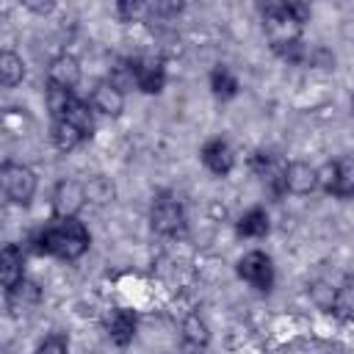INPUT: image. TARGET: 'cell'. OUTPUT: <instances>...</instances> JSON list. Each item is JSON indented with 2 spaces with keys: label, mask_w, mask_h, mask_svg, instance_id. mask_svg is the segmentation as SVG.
<instances>
[{
  "label": "cell",
  "mask_w": 354,
  "mask_h": 354,
  "mask_svg": "<svg viewBox=\"0 0 354 354\" xmlns=\"http://www.w3.org/2000/svg\"><path fill=\"white\" fill-rule=\"evenodd\" d=\"M6 293H8V307L17 310V313H22V307L39 304V299H41L39 285H33V282H28V279H22L17 288H11V290H6Z\"/></svg>",
  "instance_id": "ffe728a7"
},
{
  "label": "cell",
  "mask_w": 354,
  "mask_h": 354,
  "mask_svg": "<svg viewBox=\"0 0 354 354\" xmlns=\"http://www.w3.org/2000/svg\"><path fill=\"white\" fill-rule=\"evenodd\" d=\"M91 235L80 218H55L36 235V249L61 260H77L88 252Z\"/></svg>",
  "instance_id": "6da1fadb"
},
{
  "label": "cell",
  "mask_w": 354,
  "mask_h": 354,
  "mask_svg": "<svg viewBox=\"0 0 354 354\" xmlns=\"http://www.w3.org/2000/svg\"><path fill=\"white\" fill-rule=\"evenodd\" d=\"M33 354H69V337L64 332H50L47 337L39 340Z\"/></svg>",
  "instance_id": "603a6c76"
},
{
  "label": "cell",
  "mask_w": 354,
  "mask_h": 354,
  "mask_svg": "<svg viewBox=\"0 0 354 354\" xmlns=\"http://www.w3.org/2000/svg\"><path fill=\"white\" fill-rule=\"evenodd\" d=\"M80 83V61L69 53H61L50 61L47 66V86H58L66 91H75V86Z\"/></svg>",
  "instance_id": "30bf717a"
},
{
  "label": "cell",
  "mask_w": 354,
  "mask_h": 354,
  "mask_svg": "<svg viewBox=\"0 0 354 354\" xmlns=\"http://www.w3.org/2000/svg\"><path fill=\"white\" fill-rule=\"evenodd\" d=\"M91 108L94 113H102V116H119L124 111V91L119 86H113L111 80H100L94 88H91Z\"/></svg>",
  "instance_id": "8fae6325"
},
{
  "label": "cell",
  "mask_w": 354,
  "mask_h": 354,
  "mask_svg": "<svg viewBox=\"0 0 354 354\" xmlns=\"http://www.w3.org/2000/svg\"><path fill=\"white\" fill-rule=\"evenodd\" d=\"M199 155H202V163L207 166V171H213L216 177H227L232 171V166H235V152H232V147L221 136L207 138L202 144Z\"/></svg>",
  "instance_id": "ba28073f"
},
{
  "label": "cell",
  "mask_w": 354,
  "mask_h": 354,
  "mask_svg": "<svg viewBox=\"0 0 354 354\" xmlns=\"http://www.w3.org/2000/svg\"><path fill=\"white\" fill-rule=\"evenodd\" d=\"M0 183H3V191L6 196L14 202V205H28L36 194V174L30 166L25 163H11L6 160L0 166Z\"/></svg>",
  "instance_id": "7a4b0ae2"
},
{
  "label": "cell",
  "mask_w": 354,
  "mask_h": 354,
  "mask_svg": "<svg viewBox=\"0 0 354 354\" xmlns=\"http://www.w3.org/2000/svg\"><path fill=\"white\" fill-rule=\"evenodd\" d=\"M64 122H69V124H75L86 138H91V133H94V108H91V102H83V100H72V105L66 108V113L61 116ZM55 122V119H53Z\"/></svg>",
  "instance_id": "2e32d148"
},
{
  "label": "cell",
  "mask_w": 354,
  "mask_h": 354,
  "mask_svg": "<svg viewBox=\"0 0 354 354\" xmlns=\"http://www.w3.org/2000/svg\"><path fill=\"white\" fill-rule=\"evenodd\" d=\"M86 202H88L86 185L75 177H64L53 188V213H55V218H77V213L83 210Z\"/></svg>",
  "instance_id": "277c9868"
},
{
  "label": "cell",
  "mask_w": 354,
  "mask_h": 354,
  "mask_svg": "<svg viewBox=\"0 0 354 354\" xmlns=\"http://www.w3.org/2000/svg\"><path fill=\"white\" fill-rule=\"evenodd\" d=\"M321 185V171L310 166L307 160H290L285 163V194L307 196Z\"/></svg>",
  "instance_id": "52a82bcc"
},
{
  "label": "cell",
  "mask_w": 354,
  "mask_h": 354,
  "mask_svg": "<svg viewBox=\"0 0 354 354\" xmlns=\"http://www.w3.org/2000/svg\"><path fill=\"white\" fill-rule=\"evenodd\" d=\"M210 91L218 100H232L238 94V77L227 64H216L210 69Z\"/></svg>",
  "instance_id": "9a60e30c"
},
{
  "label": "cell",
  "mask_w": 354,
  "mask_h": 354,
  "mask_svg": "<svg viewBox=\"0 0 354 354\" xmlns=\"http://www.w3.org/2000/svg\"><path fill=\"white\" fill-rule=\"evenodd\" d=\"M238 277L252 288H257L260 293H268L274 288V263L266 252L252 249L238 260Z\"/></svg>",
  "instance_id": "5b68a950"
},
{
  "label": "cell",
  "mask_w": 354,
  "mask_h": 354,
  "mask_svg": "<svg viewBox=\"0 0 354 354\" xmlns=\"http://www.w3.org/2000/svg\"><path fill=\"white\" fill-rule=\"evenodd\" d=\"M183 343H185V348H191V351L207 348V343H210V329H207V324H205L199 315H188V318L183 321Z\"/></svg>",
  "instance_id": "e0dca14e"
},
{
  "label": "cell",
  "mask_w": 354,
  "mask_h": 354,
  "mask_svg": "<svg viewBox=\"0 0 354 354\" xmlns=\"http://www.w3.org/2000/svg\"><path fill=\"white\" fill-rule=\"evenodd\" d=\"M116 14L122 17V22H133L136 17L147 14V6L144 3H119L116 6Z\"/></svg>",
  "instance_id": "484cf974"
},
{
  "label": "cell",
  "mask_w": 354,
  "mask_h": 354,
  "mask_svg": "<svg viewBox=\"0 0 354 354\" xmlns=\"http://www.w3.org/2000/svg\"><path fill=\"white\" fill-rule=\"evenodd\" d=\"M25 77V64H22V55H17L14 50H3L0 53V80L6 88H14L19 86Z\"/></svg>",
  "instance_id": "ac0fdd59"
},
{
  "label": "cell",
  "mask_w": 354,
  "mask_h": 354,
  "mask_svg": "<svg viewBox=\"0 0 354 354\" xmlns=\"http://www.w3.org/2000/svg\"><path fill=\"white\" fill-rule=\"evenodd\" d=\"M53 144L61 149V152H72L75 147H80L83 141H86V136L75 127V124H69V122H64V119H55L53 122Z\"/></svg>",
  "instance_id": "d6986e66"
},
{
  "label": "cell",
  "mask_w": 354,
  "mask_h": 354,
  "mask_svg": "<svg viewBox=\"0 0 354 354\" xmlns=\"http://www.w3.org/2000/svg\"><path fill=\"white\" fill-rule=\"evenodd\" d=\"M136 329H138V318H136L133 310H124V307H122V310H113V313H111V318H108V337H111L119 348H124V346L133 343Z\"/></svg>",
  "instance_id": "4fadbf2b"
},
{
  "label": "cell",
  "mask_w": 354,
  "mask_h": 354,
  "mask_svg": "<svg viewBox=\"0 0 354 354\" xmlns=\"http://www.w3.org/2000/svg\"><path fill=\"white\" fill-rule=\"evenodd\" d=\"M318 171H321V185L326 194H332L337 199L354 196V158H337Z\"/></svg>",
  "instance_id": "8992f818"
},
{
  "label": "cell",
  "mask_w": 354,
  "mask_h": 354,
  "mask_svg": "<svg viewBox=\"0 0 354 354\" xmlns=\"http://www.w3.org/2000/svg\"><path fill=\"white\" fill-rule=\"evenodd\" d=\"M183 11V3H166V0H155L147 6V14L152 17H177Z\"/></svg>",
  "instance_id": "d4e9b609"
},
{
  "label": "cell",
  "mask_w": 354,
  "mask_h": 354,
  "mask_svg": "<svg viewBox=\"0 0 354 354\" xmlns=\"http://www.w3.org/2000/svg\"><path fill=\"white\" fill-rule=\"evenodd\" d=\"M329 310H335L343 318H354V282H346V285L335 288V299H332Z\"/></svg>",
  "instance_id": "7402d4cb"
},
{
  "label": "cell",
  "mask_w": 354,
  "mask_h": 354,
  "mask_svg": "<svg viewBox=\"0 0 354 354\" xmlns=\"http://www.w3.org/2000/svg\"><path fill=\"white\" fill-rule=\"evenodd\" d=\"M149 224L160 235H177L185 227V210L183 202L171 194H158L149 207Z\"/></svg>",
  "instance_id": "3957f363"
},
{
  "label": "cell",
  "mask_w": 354,
  "mask_h": 354,
  "mask_svg": "<svg viewBox=\"0 0 354 354\" xmlns=\"http://www.w3.org/2000/svg\"><path fill=\"white\" fill-rule=\"evenodd\" d=\"M351 111H354V91H351Z\"/></svg>",
  "instance_id": "4316f807"
},
{
  "label": "cell",
  "mask_w": 354,
  "mask_h": 354,
  "mask_svg": "<svg viewBox=\"0 0 354 354\" xmlns=\"http://www.w3.org/2000/svg\"><path fill=\"white\" fill-rule=\"evenodd\" d=\"M235 230H238V235H241V238H266V235H268V230H271L268 213H266L263 207H249V210L238 218Z\"/></svg>",
  "instance_id": "5bb4252c"
},
{
  "label": "cell",
  "mask_w": 354,
  "mask_h": 354,
  "mask_svg": "<svg viewBox=\"0 0 354 354\" xmlns=\"http://www.w3.org/2000/svg\"><path fill=\"white\" fill-rule=\"evenodd\" d=\"M133 64V77H136V88H141L144 94H160L166 86V69L160 61L155 58H130Z\"/></svg>",
  "instance_id": "9c48e42d"
},
{
  "label": "cell",
  "mask_w": 354,
  "mask_h": 354,
  "mask_svg": "<svg viewBox=\"0 0 354 354\" xmlns=\"http://www.w3.org/2000/svg\"><path fill=\"white\" fill-rule=\"evenodd\" d=\"M274 53H277L282 61H288V64H307V58H310V47L301 41V36L274 44Z\"/></svg>",
  "instance_id": "44dd1931"
},
{
  "label": "cell",
  "mask_w": 354,
  "mask_h": 354,
  "mask_svg": "<svg viewBox=\"0 0 354 354\" xmlns=\"http://www.w3.org/2000/svg\"><path fill=\"white\" fill-rule=\"evenodd\" d=\"M86 194H88V199H94V202H108V199L113 196V185H111L105 177H94V180L86 183Z\"/></svg>",
  "instance_id": "cb8c5ba5"
},
{
  "label": "cell",
  "mask_w": 354,
  "mask_h": 354,
  "mask_svg": "<svg viewBox=\"0 0 354 354\" xmlns=\"http://www.w3.org/2000/svg\"><path fill=\"white\" fill-rule=\"evenodd\" d=\"M22 279H25V254L17 243H6L0 252V282L6 290H11Z\"/></svg>",
  "instance_id": "7c38bea8"
}]
</instances>
